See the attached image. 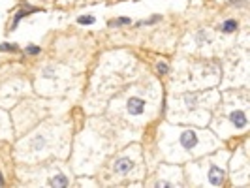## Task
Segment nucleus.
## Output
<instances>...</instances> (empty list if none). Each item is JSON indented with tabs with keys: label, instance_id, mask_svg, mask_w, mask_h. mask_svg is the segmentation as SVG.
I'll list each match as a JSON object with an SVG mask.
<instances>
[{
	"label": "nucleus",
	"instance_id": "obj_4",
	"mask_svg": "<svg viewBox=\"0 0 250 188\" xmlns=\"http://www.w3.org/2000/svg\"><path fill=\"white\" fill-rule=\"evenodd\" d=\"M229 119H231V122H233L237 128L246 126V117H244V113H243V111H233V113L229 115Z\"/></svg>",
	"mask_w": 250,
	"mask_h": 188
},
{
	"label": "nucleus",
	"instance_id": "obj_13",
	"mask_svg": "<svg viewBox=\"0 0 250 188\" xmlns=\"http://www.w3.org/2000/svg\"><path fill=\"white\" fill-rule=\"evenodd\" d=\"M184 100H186V106H188V107H194V100H196V96H184Z\"/></svg>",
	"mask_w": 250,
	"mask_h": 188
},
{
	"label": "nucleus",
	"instance_id": "obj_3",
	"mask_svg": "<svg viewBox=\"0 0 250 188\" xmlns=\"http://www.w3.org/2000/svg\"><path fill=\"white\" fill-rule=\"evenodd\" d=\"M132 167H134V162H132V160H128V158H120V160H117V162H115V166H113L115 173H120V175L130 173V169H132Z\"/></svg>",
	"mask_w": 250,
	"mask_h": 188
},
{
	"label": "nucleus",
	"instance_id": "obj_7",
	"mask_svg": "<svg viewBox=\"0 0 250 188\" xmlns=\"http://www.w3.org/2000/svg\"><path fill=\"white\" fill-rule=\"evenodd\" d=\"M237 26H239V25H237V21L229 19V21H226V23L222 25V30H224V32H235V30H237Z\"/></svg>",
	"mask_w": 250,
	"mask_h": 188
},
{
	"label": "nucleus",
	"instance_id": "obj_15",
	"mask_svg": "<svg viewBox=\"0 0 250 188\" xmlns=\"http://www.w3.org/2000/svg\"><path fill=\"white\" fill-rule=\"evenodd\" d=\"M4 184V181H2V175H0V186H2Z\"/></svg>",
	"mask_w": 250,
	"mask_h": 188
},
{
	"label": "nucleus",
	"instance_id": "obj_8",
	"mask_svg": "<svg viewBox=\"0 0 250 188\" xmlns=\"http://www.w3.org/2000/svg\"><path fill=\"white\" fill-rule=\"evenodd\" d=\"M77 23H79V25H92V23H94V17H90V15H81V17L77 19Z\"/></svg>",
	"mask_w": 250,
	"mask_h": 188
},
{
	"label": "nucleus",
	"instance_id": "obj_14",
	"mask_svg": "<svg viewBox=\"0 0 250 188\" xmlns=\"http://www.w3.org/2000/svg\"><path fill=\"white\" fill-rule=\"evenodd\" d=\"M154 186H156V188H160V186L164 188V186H171V184H169V182H166V181H158V182H156Z\"/></svg>",
	"mask_w": 250,
	"mask_h": 188
},
{
	"label": "nucleus",
	"instance_id": "obj_6",
	"mask_svg": "<svg viewBox=\"0 0 250 188\" xmlns=\"http://www.w3.org/2000/svg\"><path fill=\"white\" fill-rule=\"evenodd\" d=\"M51 186H68V177L64 175H57L51 179Z\"/></svg>",
	"mask_w": 250,
	"mask_h": 188
},
{
	"label": "nucleus",
	"instance_id": "obj_2",
	"mask_svg": "<svg viewBox=\"0 0 250 188\" xmlns=\"http://www.w3.org/2000/svg\"><path fill=\"white\" fill-rule=\"evenodd\" d=\"M181 145H182L184 149L196 147V145H197V135H196V132H192V130L182 132V135H181Z\"/></svg>",
	"mask_w": 250,
	"mask_h": 188
},
{
	"label": "nucleus",
	"instance_id": "obj_1",
	"mask_svg": "<svg viewBox=\"0 0 250 188\" xmlns=\"http://www.w3.org/2000/svg\"><path fill=\"white\" fill-rule=\"evenodd\" d=\"M126 107H128V113H130V115L137 117V115H141V113L145 111V102L139 100V98H130L128 104H126Z\"/></svg>",
	"mask_w": 250,
	"mask_h": 188
},
{
	"label": "nucleus",
	"instance_id": "obj_9",
	"mask_svg": "<svg viewBox=\"0 0 250 188\" xmlns=\"http://www.w3.org/2000/svg\"><path fill=\"white\" fill-rule=\"evenodd\" d=\"M119 25H130V19L128 17H119V19L111 21V26H119Z\"/></svg>",
	"mask_w": 250,
	"mask_h": 188
},
{
	"label": "nucleus",
	"instance_id": "obj_5",
	"mask_svg": "<svg viewBox=\"0 0 250 188\" xmlns=\"http://www.w3.org/2000/svg\"><path fill=\"white\" fill-rule=\"evenodd\" d=\"M209 181H211V184H220V182L224 181V171L218 169V167H211V171H209Z\"/></svg>",
	"mask_w": 250,
	"mask_h": 188
},
{
	"label": "nucleus",
	"instance_id": "obj_12",
	"mask_svg": "<svg viewBox=\"0 0 250 188\" xmlns=\"http://www.w3.org/2000/svg\"><path fill=\"white\" fill-rule=\"evenodd\" d=\"M26 53H28V55H38V53H40V47H36V45H30L28 49H26Z\"/></svg>",
	"mask_w": 250,
	"mask_h": 188
},
{
	"label": "nucleus",
	"instance_id": "obj_10",
	"mask_svg": "<svg viewBox=\"0 0 250 188\" xmlns=\"http://www.w3.org/2000/svg\"><path fill=\"white\" fill-rule=\"evenodd\" d=\"M17 47L15 45H10V43H2L0 45V51H15Z\"/></svg>",
	"mask_w": 250,
	"mask_h": 188
},
{
	"label": "nucleus",
	"instance_id": "obj_11",
	"mask_svg": "<svg viewBox=\"0 0 250 188\" xmlns=\"http://www.w3.org/2000/svg\"><path fill=\"white\" fill-rule=\"evenodd\" d=\"M156 68H158V72H160V73H167V70H169L166 62H158V66H156Z\"/></svg>",
	"mask_w": 250,
	"mask_h": 188
}]
</instances>
